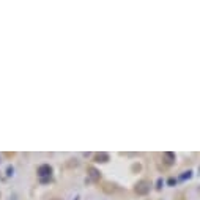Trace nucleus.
Wrapping results in <instances>:
<instances>
[{
  "label": "nucleus",
  "instance_id": "1a4fd4ad",
  "mask_svg": "<svg viewBox=\"0 0 200 200\" xmlns=\"http://www.w3.org/2000/svg\"><path fill=\"white\" fill-rule=\"evenodd\" d=\"M6 172H8V175H11V174H13V167H8V170H6Z\"/></svg>",
  "mask_w": 200,
  "mask_h": 200
},
{
  "label": "nucleus",
  "instance_id": "423d86ee",
  "mask_svg": "<svg viewBox=\"0 0 200 200\" xmlns=\"http://www.w3.org/2000/svg\"><path fill=\"white\" fill-rule=\"evenodd\" d=\"M164 159H165V162L167 164H172L175 161V155L174 153H164Z\"/></svg>",
  "mask_w": 200,
  "mask_h": 200
},
{
  "label": "nucleus",
  "instance_id": "0eeeda50",
  "mask_svg": "<svg viewBox=\"0 0 200 200\" xmlns=\"http://www.w3.org/2000/svg\"><path fill=\"white\" fill-rule=\"evenodd\" d=\"M40 181L43 183V184H46V183H49V181H51V178H41Z\"/></svg>",
  "mask_w": 200,
  "mask_h": 200
},
{
  "label": "nucleus",
  "instance_id": "6e6552de",
  "mask_svg": "<svg viewBox=\"0 0 200 200\" xmlns=\"http://www.w3.org/2000/svg\"><path fill=\"white\" fill-rule=\"evenodd\" d=\"M132 170H134V172H136V170H140V165H139V164H134V165H132Z\"/></svg>",
  "mask_w": 200,
  "mask_h": 200
},
{
  "label": "nucleus",
  "instance_id": "f03ea898",
  "mask_svg": "<svg viewBox=\"0 0 200 200\" xmlns=\"http://www.w3.org/2000/svg\"><path fill=\"white\" fill-rule=\"evenodd\" d=\"M134 191H136L139 195L148 194V191H150V183H148V181H139V183L136 184V187H134Z\"/></svg>",
  "mask_w": 200,
  "mask_h": 200
},
{
  "label": "nucleus",
  "instance_id": "9d476101",
  "mask_svg": "<svg viewBox=\"0 0 200 200\" xmlns=\"http://www.w3.org/2000/svg\"><path fill=\"white\" fill-rule=\"evenodd\" d=\"M52 200H61V199H52Z\"/></svg>",
  "mask_w": 200,
  "mask_h": 200
},
{
  "label": "nucleus",
  "instance_id": "f257e3e1",
  "mask_svg": "<svg viewBox=\"0 0 200 200\" xmlns=\"http://www.w3.org/2000/svg\"><path fill=\"white\" fill-rule=\"evenodd\" d=\"M38 176H40V180L41 178H51L52 176V167L49 164H43V165H40L38 167Z\"/></svg>",
  "mask_w": 200,
  "mask_h": 200
},
{
  "label": "nucleus",
  "instance_id": "39448f33",
  "mask_svg": "<svg viewBox=\"0 0 200 200\" xmlns=\"http://www.w3.org/2000/svg\"><path fill=\"white\" fill-rule=\"evenodd\" d=\"M102 191H104V192H109V194H110V192H115V191H117V186L112 184V183H104V184H102Z\"/></svg>",
  "mask_w": 200,
  "mask_h": 200
},
{
  "label": "nucleus",
  "instance_id": "7ed1b4c3",
  "mask_svg": "<svg viewBox=\"0 0 200 200\" xmlns=\"http://www.w3.org/2000/svg\"><path fill=\"white\" fill-rule=\"evenodd\" d=\"M95 161H96V162H107V161H109V155H107V153H96V155H95Z\"/></svg>",
  "mask_w": 200,
  "mask_h": 200
},
{
  "label": "nucleus",
  "instance_id": "20e7f679",
  "mask_svg": "<svg viewBox=\"0 0 200 200\" xmlns=\"http://www.w3.org/2000/svg\"><path fill=\"white\" fill-rule=\"evenodd\" d=\"M87 170L90 172V176H91V180H93V181H98V180H99V176H101V174H99V172L96 170L95 167H88Z\"/></svg>",
  "mask_w": 200,
  "mask_h": 200
}]
</instances>
